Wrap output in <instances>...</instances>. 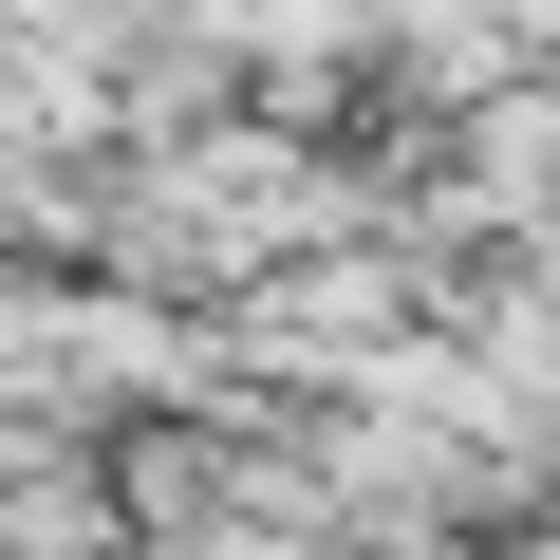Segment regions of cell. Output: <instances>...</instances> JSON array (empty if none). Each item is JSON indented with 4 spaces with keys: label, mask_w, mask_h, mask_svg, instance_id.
Instances as JSON below:
<instances>
[{
    "label": "cell",
    "mask_w": 560,
    "mask_h": 560,
    "mask_svg": "<svg viewBox=\"0 0 560 560\" xmlns=\"http://www.w3.org/2000/svg\"><path fill=\"white\" fill-rule=\"evenodd\" d=\"M0 560H131V504H113L94 430H38V448H0Z\"/></svg>",
    "instance_id": "cell-1"
}]
</instances>
